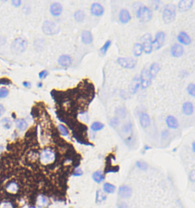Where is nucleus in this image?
<instances>
[{
    "mask_svg": "<svg viewBox=\"0 0 195 208\" xmlns=\"http://www.w3.org/2000/svg\"><path fill=\"white\" fill-rule=\"evenodd\" d=\"M176 17V6L174 4H168L164 7L163 12V20L165 24L174 21Z\"/></svg>",
    "mask_w": 195,
    "mask_h": 208,
    "instance_id": "f257e3e1",
    "label": "nucleus"
},
{
    "mask_svg": "<svg viewBox=\"0 0 195 208\" xmlns=\"http://www.w3.org/2000/svg\"><path fill=\"white\" fill-rule=\"evenodd\" d=\"M27 46V41L22 38H17L11 43V50L14 53L21 54L25 52Z\"/></svg>",
    "mask_w": 195,
    "mask_h": 208,
    "instance_id": "f03ea898",
    "label": "nucleus"
},
{
    "mask_svg": "<svg viewBox=\"0 0 195 208\" xmlns=\"http://www.w3.org/2000/svg\"><path fill=\"white\" fill-rule=\"evenodd\" d=\"M42 29L45 34L52 36L57 34L59 32L60 27L56 22L48 20L43 22Z\"/></svg>",
    "mask_w": 195,
    "mask_h": 208,
    "instance_id": "7ed1b4c3",
    "label": "nucleus"
},
{
    "mask_svg": "<svg viewBox=\"0 0 195 208\" xmlns=\"http://www.w3.org/2000/svg\"><path fill=\"white\" fill-rule=\"evenodd\" d=\"M137 16L142 21H149L152 18V11L145 6L141 7L137 11Z\"/></svg>",
    "mask_w": 195,
    "mask_h": 208,
    "instance_id": "20e7f679",
    "label": "nucleus"
},
{
    "mask_svg": "<svg viewBox=\"0 0 195 208\" xmlns=\"http://www.w3.org/2000/svg\"><path fill=\"white\" fill-rule=\"evenodd\" d=\"M117 63L124 68L131 69L135 68L137 61L132 57H120L117 59Z\"/></svg>",
    "mask_w": 195,
    "mask_h": 208,
    "instance_id": "39448f33",
    "label": "nucleus"
},
{
    "mask_svg": "<svg viewBox=\"0 0 195 208\" xmlns=\"http://www.w3.org/2000/svg\"><path fill=\"white\" fill-rule=\"evenodd\" d=\"M152 79L148 70L146 69V68H144L142 70L140 73V81L142 89H145L150 85Z\"/></svg>",
    "mask_w": 195,
    "mask_h": 208,
    "instance_id": "423d86ee",
    "label": "nucleus"
},
{
    "mask_svg": "<svg viewBox=\"0 0 195 208\" xmlns=\"http://www.w3.org/2000/svg\"><path fill=\"white\" fill-rule=\"evenodd\" d=\"M142 48L143 50L146 54L151 53L152 52V48H153V43L152 41L151 36L149 34H146L144 35L142 37Z\"/></svg>",
    "mask_w": 195,
    "mask_h": 208,
    "instance_id": "0eeeda50",
    "label": "nucleus"
},
{
    "mask_svg": "<svg viewBox=\"0 0 195 208\" xmlns=\"http://www.w3.org/2000/svg\"><path fill=\"white\" fill-rule=\"evenodd\" d=\"M41 160L44 164H48L53 161L54 158V153L49 149L43 150L41 154Z\"/></svg>",
    "mask_w": 195,
    "mask_h": 208,
    "instance_id": "6e6552de",
    "label": "nucleus"
},
{
    "mask_svg": "<svg viewBox=\"0 0 195 208\" xmlns=\"http://www.w3.org/2000/svg\"><path fill=\"white\" fill-rule=\"evenodd\" d=\"M165 38V33L163 32H159L157 33L155 39L153 41H152L153 45H156V49H159L160 48H161L163 45V43H164Z\"/></svg>",
    "mask_w": 195,
    "mask_h": 208,
    "instance_id": "1a4fd4ad",
    "label": "nucleus"
},
{
    "mask_svg": "<svg viewBox=\"0 0 195 208\" xmlns=\"http://www.w3.org/2000/svg\"><path fill=\"white\" fill-rule=\"evenodd\" d=\"M91 12L94 16H101L104 13V9L103 6L98 3L93 4L91 8Z\"/></svg>",
    "mask_w": 195,
    "mask_h": 208,
    "instance_id": "9d476101",
    "label": "nucleus"
},
{
    "mask_svg": "<svg viewBox=\"0 0 195 208\" xmlns=\"http://www.w3.org/2000/svg\"><path fill=\"white\" fill-rule=\"evenodd\" d=\"M171 53L174 57H180L184 53V49L181 45L178 43H175L171 49Z\"/></svg>",
    "mask_w": 195,
    "mask_h": 208,
    "instance_id": "9b49d317",
    "label": "nucleus"
},
{
    "mask_svg": "<svg viewBox=\"0 0 195 208\" xmlns=\"http://www.w3.org/2000/svg\"><path fill=\"white\" fill-rule=\"evenodd\" d=\"M132 189L130 187L123 185L119 187V195L121 198H128L130 197L132 195Z\"/></svg>",
    "mask_w": 195,
    "mask_h": 208,
    "instance_id": "f8f14e48",
    "label": "nucleus"
},
{
    "mask_svg": "<svg viewBox=\"0 0 195 208\" xmlns=\"http://www.w3.org/2000/svg\"><path fill=\"white\" fill-rule=\"evenodd\" d=\"M193 1L192 0H183L180 1L178 4L179 10L181 11H185L189 10L192 6Z\"/></svg>",
    "mask_w": 195,
    "mask_h": 208,
    "instance_id": "ddd939ff",
    "label": "nucleus"
},
{
    "mask_svg": "<svg viewBox=\"0 0 195 208\" xmlns=\"http://www.w3.org/2000/svg\"><path fill=\"white\" fill-rule=\"evenodd\" d=\"M50 11L51 14L53 16H60L62 13V6L60 4V3L58 2H55L52 4L50 6Z\"/></svg>",
    "mask_w": 195,
    "mask_h": 208,
    "instance_id": "4468645a",
    "label": "nucleus"
},
{
    "mask_svg": "<svg viewBox=\"0 0 195 208\" xmlns=\"http://www.w3.org/2000/svg\"><path fill=\"white\" fill-rule=\"evenodd\" d=\"M177 40L179 43L185 45H188L191 43V39L190 36L184 32H180L177 36Z\"/></svg>",
    "mask_w": 195,
    "mask_h": 208,
    "instance_id": "2eb2a0df",
    "label": "nucleus"
},
{
    "mask_svg": "<svg viewBox=\"0 0 195 208\" xmlns=\"http://www.w3.org/2000/svg\"><path fill=\"white\" fill-rule=\"evenodd\" d=\"M131 19L129 12L126 9H122L120 11L119 14V20L120 22L123 24H126Z\"/></svg>",
    "mask_w": 195,
    "mask_h": 208,
    "instance_id": "dca6fc26",
    "label": "nucleus"
},
{
    "mask_svg": "<svg viewBox=\"0 0 195 208\" xmlns=\"http://www.w3.org/2000/svg\"><path fill=\"white\" fill-rule=\"evenodd\" d=\"M58 62L61 66L64 67H68L69 66L72 64V59L71 57L68 55H62L60 56Z\"/></svg>",
    "mask_w": 195,
    "mask_h": 208,
    "instance_id": "f3484780",
    "label": "nucleus"
},
{
    "mask_svg": "<svg viewBox=\"0 0 195 208\" xmlns=\"http://www.w3.org/2000/svg\"><path fill=\"white\" fill-rule=\"evenodd\" d=\"M82 42L85 44H90L92 43L93 36L92 33L88 30L83 31L82 34Z\"/></svg>",
    "mask_w": 195,
    "mask_h": 208,
    "instance_id": "a211bd4d",
    "label": "nucleus"
},
{
    "mask_svg": "<svg viewBox=\"0 0 195 208\" xmlns=\"http://www.w3.org/2000/svg\"><path fill=\"white\" fill-rule=\"evenodd\" d=\"M166 123L168 127L172 129H176L179 126V123L177 119L172 116H169L167 117Z\"/></svg>",
    "mask_w": 195,
    "mask_h": 208,
    "instance_id": "6ab92c4d",
    "label": "nucleus"
},
{
    "mask_svg": "<svg viewBox=\"0 0 195 208\" xmlns=\"http://www.w3.org/2000/svg\"><path fill=\"white\" fill-rule=\"evenodd\" d=\"M194 110L193 104L190 102H185L183 106V112L184 114L187 116L191 115Z\"/></svg>",
    "mask_w": 195,
    "mask_h": 208,
    "instance_id": "aec40b11",
    "label": "nucleus"
},
{
    "mask_svg": "<svg viewBox=\"0 0 195 208\" xmlns=\"http://www.w3.org/2000/svg\"><path fill=\"white\" fill-rule=\"evenodd\" d=\"M140 123L142 128H146L150 124V118L146 113H142L140 117Z\"/></svg>",
    "mask_w": 195,
    "mask_h": 208,
    "instance_id": "412c9836",
    "label": "nucleus"
},
{
    "mask_svg": "<svg viewBox=\"0 0 195 208\" xmlns=\"http://www.w3.org/2000/svg\"><path fill=\"white\" fill-rule=\"evenodd\" d=\"M149 73L151 75L152 78H155V77L157 73L159 72L160 70V65L159 64L157 63V62H155L150 66L149 69Z\"/></svg>",
    "mask_w": 195,
    "mask_h": 208,
    "instance_id": "4be33fe9",
    "label": "nucleus"
},
{
    "mask_svg": "<svg viewBox=\"0 0 195 208\" xmlns=\"http://www.w3.org/2000/svg\"><path fill=\"white\" fill-rule=\"evenodd\" d=\"M140 85V79L137 77H135L131 82L130 85V91H132V93L133 94L135 93L137 91V89H139Z\"/></svg>",
    "mask_w": 195,
    "mask_h": 208,
    "instance_id": "5701e85b",
    "label": "nucleus"
},
{
    "mask_svg": "<svg viewBox=\"0 0 195 208\" xmlns=\"http://www.w3.org/2000/svg\"><path fill=\"white\" fill-rule=\"evenodd\" d=\"M133 51V54L135 57L140 56L143 52V48L141 43H136L134 45Z\"/></svg>",
    "mask_w": 195,
    "mask_h": 208,
    "instance_id": "b1692460",
    "label": "nucleus"
},
{
    "mask_svg": "<svg viewBox=\"0 0 195 208\" xmlns=\"http://www.w3.org/2000/svg\"><path fill=\"white\" fill-rule=\"evenodd\" d=\"M16 124L17 128L20 131L25 130L27 127V123L25 121V120L23 119H19L17 120Z\"/></svg>",
    "mask_w": 195,
    "mask_h": 208,
    "instance_id": "393cba45",
    "label": "nucleus"
},
{
    "mask_svg": "<svg viewBox=\"0 0 195 208\" xmlns=\"http://www.w3.org/2000/svg\"><path fill=\"white\" fill-rule=\"evenodd\" d=\"M93 180L98 183H100L104 180V176L101 171H97L93 174Z\"/></svg>",
    "mask_w": 195,
    "mask_h": 208,
    "instance_id": "a878e982",
    "label": "nucleus"
},
{
    "mask_svg": "<svg viewBox=\"0 0 195 208\" xmlns=\"http://www.w3.org/2000/svg\"><path fill=\"white\" fill-rule=\"evenodd\" d=\"M85 17V14L83 11H77L74 14L75 20L76 21L78 22L83 21Z\"/></svg>",
    "mask_w": 195,
    "mask_h": 208,
    "instance_id": "bb28decb",
    "label": "nucleus"
},
{
    "mask_svg": "<svg viewBox=\"0 0 195 208\" xmlns=\"http://www.w3.org/2000/svg\"><path fill=\"white\" fill-rule=\"evenodd\" d=\"M104 190L108 193H113L116 190V187L109 183H105L104 185Z\"/></svg>",
    "mask_w": 195,
    "mask_h": 208,
    "instance_id": "cd10ccee",
    "label": "nucleus"
},
{
    "mask_svg": "<svg viewBox=\"0 0 195 208\" xmlns=\"http://www.w3.org/2000/svg\"><path fill=\"white\" fill-rule=\"evenodd\" d=\"M104 127V125L102 123H100V122H94L92 124L91 128L93 131L96 132L98 130H101V129H103Z\"/></svg>",
    "mask_w": 195,
    "mask_h": 208,
    "instance_id": "c85d7f7f",
    "label": "nucleus"
},
{
    "mask_svg": "<svg viewBox=\"0 0 195 208\" xmlns=\"http://www.w3.org/2000/svg\"><path fill=\"white\" fill-rule=\"evenodd\" d=\"M110 45H111V41H110V40L107 41L104 44L103 46L100 49V52L103 55H105V54L107 53V51L108 50L109 48H110Z\"/></svg>",
    "mask_w": 195,
    "mask_h": 208,
    "instance_id": "c756f323",
    "label": "nucleus"
},
{
    "mask_svg": "<svg viewBox=\"0 0 195 208\" xmlns=\"http://www.w3.org/2000/svg\"><path fill=\"white\" fill-rule=\"evenodd\" d=\"M6 189L8 191L11 193H16L18 190V185L16 183L11 182L7 185Z\"/></svg>",
    "mask_w": 195,
    "mask_h": 208,
    "instance_id": "7c9ffc66",
    "label": "nucleus"
},
{
    "mask_svg": "<svg viewBox=\"0 0 195 208\" xmlns=\"http://www.w3.org/2000/svg\"><path fill=\"white\" fill-rule=\"evenodd\" d=\"M105 199H106V196L103 194V193L100 190H98L97 192V194H96V203H101L103 201H104Z\"/></svg>",
    "mask_w": 195,
    "mask_h": 208,
    "instance_id": "2f4dec72",
    "label": "nucleus"
},
{
    "mask_svg": "<svg viewBox=\"0 0 195 208\" xmlns=\"http://www.w3.org/2000/svg\"><path fill=\"white\" fill-rule=\"evenodd\" d=\"M187 91L189 93V94L192 97L195 96V86L194 84H190L187 87Z\"/></svg>",
    "mask_w": 195,
    "mask_h": 208,
    "instance_id": "473e14b6",
    "label": "nucleus"
},
{
    "mask_svg": "<svg viewBox=\"0 0 195 208\" xmlns=\"http://www.w3.org/2000/svg\"><path fill=\"white\" fill-rule=\"evenodd\" d=\"M8 94L9 91L5 87H2L0 89V98H5L8 96Z\"/></svg>",
    "mask_w": 195,
    "mask_h": 208,
    "instance_id": "72a5a7b5",
    "label": "nucleus"
},
{
    "mask_svg": "<svg viewBox=\"0 0 195 208\" xmlns=\"http://www.w3.org/2000/svg\"><path fill=\"white\" fill-rule=\"evenodd\" d=\"M1 123H2L4 126L6 128V129H10L11 127V120H9L8 118H4L2 120V122Z\"/></svg>",
    "mask_w": 195,
    "mask_h": 208,
    "instance_id": "f704fd0d",
    "label": "nucleus"
},
{
    "mask_svg": "<svg viewBox=\"0 0 195 208\" xmlns=\"http://www.w3.org/2000/svg\"><path fill=\"white\" fill-rule=\"evenodd\" d=\"M136 165L141 170H146L148 168V165L143 161H137L136 162Z\"/></svg>",
    "mask_w": 195,
    "mask_h": 208,
    "instance_id": "c9c22d12",
    "label": "nucleus"
},
{
    "mask_svg": "<svg viewBox=\"0 0 195 208\" xmlns=\"http://www.w3.org/2000/svg\"><path fill=\"white\" fill-rule=\"evenodd\" d=\"M59 129L60 130L61 133L62 134L63 136H66L68 135V131L67 130V129L65 127V126H64L63 125L60 124L59 125Z\"/></svg>",
    "mask_w": 195,
    "mask_h": 208,
    "instance_id": "e433bc0d",
    "label": "nucleus"
},
{
    "mask_svg": "<svg viewBox=\"0 0 195 208\" xmlns=\"http://www.w3.org/2000/svg\"><path fill=\"white\" fill-rule=\"evenodd\" d=\"M116 114L121 117H124L126 115V111L124 108L120 107L116 110Z\"/></svg>",
    "mask_w": 195,
    "mask_h": 208,
    "instance_id": "4c0bfd02",
    "label": "nucleus"
},
{
    "mask_svg": "<svg viewBox=\"0 0 195 208\" xmlns=\"http://www.w3.org/2000/svg\"><path fill=\"white\" fill-rule=\"evenodd\" d=\"M190 180L192 182H194L195 181V171L194 170L191 171L190 173Z\"/></svg>",
    "mask_w": 195,
    "mask_h": 208,
    "instance_id": "58836bf2",
    "label": "nucleus"
},
{
    "mask_svg": "<svg viewBox=\"0 0 195 208\" xmlns=\"http://www.w3.org/2000/svg\"><path fill=\"white\" fill-rule=\"evenodd\" d=\"M48 75V73L46 70H43L42 72H41L39 74V77L41 79H43V78H44L46 77V75Z\"/></svg>",
    "mask_w": 195,
    "mask_h": 208,
    "instance_id": "ea45409f",
    "label": "nucleus"
},
{
    "mask_svg": "<svg viewBox=\"0 0 195 208\" xmlns=\"http://www.w3.org/2000/svg\"><path fill=\"white\" fill-rule=\"evenodd\" d=\"M131 128H132V126H131L130 123L125 125L124 127V130L125 132H128L129 131H130Z\"/></svg>",
    "mask_w": 195,
    "mask_h": 208,
    "instance_id": "a19ab883",
    "label": "nucleus"
},
{
    "mask_svg": "<svg viewBox=\"0 0 195 208\" xmlns=\"http://www.w3.org/2000/svg\"><path fill=\"white\" fill-rule=\"evenodd\" d=\"M118 208H128L127 205L124 203V202H121L118 203Z\"/></svg>",
    "mask_w": 195,
    "mask_h": 208,
    "instance_id": "79ce46f5",
    "label": "nucleus"
},
{
    "mask_svg": "<svg viewBox=\"0 0 195 208\" xmlns=\"http://www.w3.org/2000/svg\"><path fill=\"white\" fill-rule=\"evenodd\" d=\"M12 4L13 5L15 6H18L21 5V2L20 1H13Z\"/></svg>",
    "mask_w": 195,
    "mask_h": 208,
    "instance_id": "37998d69",
    "label": "nucleus"
},
{
    "mask_svg": "<svg viewBox=\"0 0 195 208\" xmlns=\"http://www.w3.org/2000/svg\"><path fill=\"white\" fill-rule=\"evenodd\" d=\"M5 108L4 106L1 104H0V116H1L5 112Z\"/></svg>",
    "mask_w": 195,
    "mask_h": 208,
    "instance_id": "c03bdc74",
    "label": "nucleus"
},
{
    "mask_svg": "<svg viewBox=\"0 0 195 208\" xmlns=\"http://www.w3.org/2000/svg\"><path fill=\"white\" fill-rule=\"evenodd\" d=\"M82 174V171L80 169L76 170V172L75 173V176H81Z\"/></svg>",
    "mask_w": 195,
    "mask_h": 208,
    "instance_id": "a18cd8bd",
    "label": "nucleus"
},
{
    "mask_svg": "<svg viewBox=\"0 0 195 208\" xmlns=\"http://www.w3.org/2000/svg\"><path fill=\"white\" fill-rule=\"evenodd\" d=\"M23 85H24V86H25L26 88H30V86H31L29 82H23Z\"/></svg>",
    "mask_w": 195,
    "mask_h": 208,
    "instance_id": "49530a36",
    "label": "nucleus"
},
{
    "mask_svg": "<svg viewBox=\"0 0 195 208\" xmlns=\"http://www.w3.org/2000/svg\"><path fill=\"white\" fill-rule=\"evenodd\" d=\"M192 148H193V152H195V144L194 142L193 143V146H192Z\"/></svg>",
    "mask_w": 195,
    "mask_h": 208,
    "instance_id": "de8ad7c7",
    "label": "nucleus"
}]
</instances>
